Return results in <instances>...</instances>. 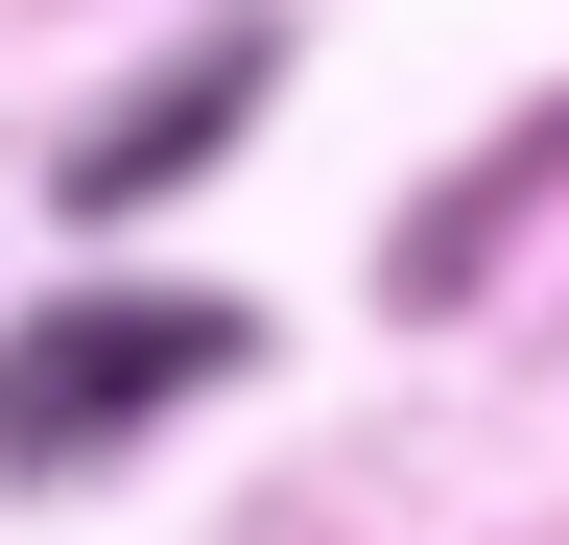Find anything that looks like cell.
<instances>
[{"mask_svg":"<svg viewBox=\"0 0 569 545\" xmlns=\"http://www.w3.org/2000/svg\"><path fill=\"white\" fill-rule=\"evenodd\" d=\"M213 356H238L213 309H71V332H24V356H0V474H71L119 403H167V380H213Z\"/></svg>","mask_w":569,"mask_h":545,"instance_id":"6da1fadb","label":"cell"}]
</instances>
